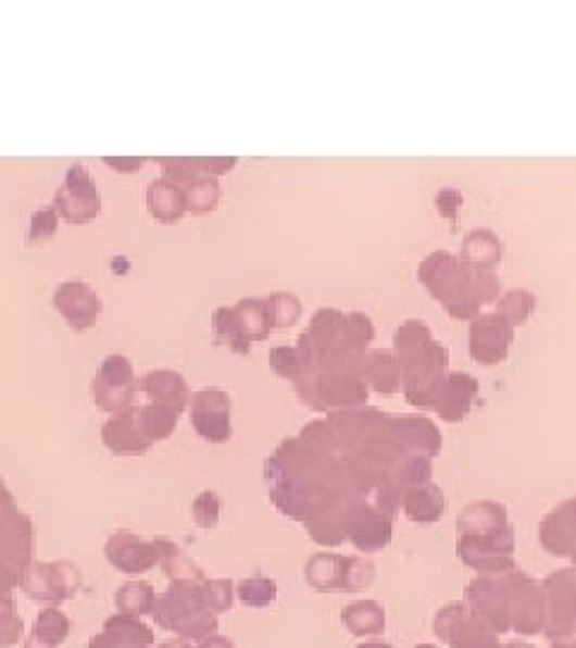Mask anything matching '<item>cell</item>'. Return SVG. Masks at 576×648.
<instances>
[{"label":"cell","instance_id":"41","mask_svg":"<svg viewBox=\"0 0 576 648\" xmlns=\"http://www.w3.org/2000/svg\"><path fill=\"white\" fill-rule=\"evenodd\" d=\"M15 586H20V576L10 572L5 564H0V591H13Z\"/></svg>","mask_w":576,"mask_h":648},{"label":"cell","instance_id":"3","mask_svg":"<svg viewBox=\"0 0 576 648\" xmlns=\"http://www.w3.org/2000/svg\"><path fill=\"white\" fill-rule=\"evenodd\" d=\"M397 358L403 377V395L413 407L435 409L447 385L449 353L430 329L418 320H409L397 329Z\"/></svg>","mask_w":576,"mask_h":648},{"label":"cell","instance_id":"5","mask_svg":"<svg viewBox=\"0 0 576 648\" xmlns=\"http://www.w3.org/2000/svg\"><path fill=\"white\" fill-rule=\"evenodd\" d=\"M161 630L176 632L183 639H204L216 630V612L206 608L200 582H173L166 594L156 596L152 608Z\"/></svg>","mask_w":576,"mask_h":648},{"label":"cell","instance_id":"46","mask_svg":"<svg viewBox=\"0 0 576 648\" xmlns=\"http://www.w3.org/2000/svg\"><path fill=\"white\" fill-rule=\"evenodd\" d=\"M502 648H534L531 644H522V641H514V644H506Z\"/></svg>","mask_w":576,"mask_h":648},{"label":"cell","instance_id":"22","mask_svg":"<svg viewBox=\"0 0 576 648\" xmlns=\"http://www.w3.org/2000/svg\"><path fill=\"white\" fill-rule=\"evenodd\" d=\"M401 504H403V514H406L411 522H418V524L437 522L444 512L442 490L437 488L433 481L409 488L401 497Z\"/></svg>","mask_w":576,"mask_h":648},{"label":"cell","instance_id":"14","mask_svg":"<svg viewBox=\"0 0 576 648\" xmlns=\"http://www.w3.org/2000/svg\"><path fill=\"white\" fill-rule=\"evenodd\" d=\"M190 421L206 443H226L230 437V403L224 391L204 389L192 399Z\"/></svg>","mask_w":576,"mask_h":648},{"label":"cell","instance_id":"18","mask_svg":"<svg viewBox=\"0 0 576 648\" xmlns=\"http://www.w3.org/2000/svg\"><path fill=\"white\" fill-rule=\"evenodd\" d=\"M55 308L63 312L65 320L75 329H87L97 322L101 312V300L97 294H91L85 284L67 282L55 291Z\"/></svg>","mask_w":576,"mask_h":648},{"label":"cell","instance_id":"19","mask_svg":"<svg viewBox=\"0 0 576 648\" xmlns=\"http://www.w3.org/2000/svg\"><path fill=\"white\" fill-rule=\"evenodd\" d=\"M540 543L550 554H572L576 548V497L543 519L540 524Z\"/></svg>","mask_w":576,"mask_h":648},{"label":"cell","instance_id":"39","mask_svg":"<svg viewBox=\"0 0 576 648\" xmlns=\"http://www.w3.org/2000/svg\"><path fill=\"white\" fill-rule=\"evenodd\" d=\"M459 204H461V195L456 190H442L437 195V210H440L442 216L454 219Z\"/></svg>","mask_w":576,"mask_h":648},{"label":"cell","instance_id":"28","mask_svg":"<svg viewBox=\"0 0 576 648\" xmlns=\"http://www.w3.org/2000/svg\"><path fill=\"white\" fill-rule=\"evenodd\" d=\"M502 258V242L490 230H474L464 242V260L483 270H492Z\"/></svg>","mask_w":576,"mask_h":648},{"label":"cell","instance_id":"21","mask_svg":"<svg viewBox=\"0 0 576 648\" xmlns=\"http://www.w3.org/2000/svg\"><path fill=\"white\" fill-rule=\"evenodd\" d=\"M478 391V382L466 375V373H454L447 377V385L442 389V397L437 401L435 411L442 415L447 423H456L464 421V415L468 413L471 403H474V397Z\"/></svg>","mask_w":576,"mask_h":648},{"label":"cell","instance_id":"6","mask_svg":"<svg viewBox=\"0 0 576 648\" xmlns=\"http://www.w3.org/2000/svg\"><path fill=\"white\" fill-rule=\"evenodd\" d=\"M274 329V315L270 300H240L236 308H222L216 312L218 339L230 344L238 353H248L252 341H260Z\"/></svg>","mask_w":576,"mask_h":648},{"label":"cell","instance_id":"23","mask_svg":"<svg viewBox=\"0 0 576 648\" xmlns=\"http://www.w3.org/2000/svg\"><path fill=\"white\" fill-rule=\"evenodd\" d=\"M363 379L383 395H395L403 387L399 358L391 351H373L363 358Z\"/></svg>","mask_w":576,"mask_h":648},{"label":"cell","instance_id":"29","mask_svg":"<svg viewBox=\"0 0 576 648\" xmlns=\"http://www.w3.org/2000/svg\"><path fill=\"white\" fill-rule=\"evenodd\" d=\"M137 421L149 443H156V439H166L173 431H176L178 413L168 407H159V403H149L145 409H137Z\"/></svg>","mask_w":576,"mask_h":648},{"label":"cell","instance_id":"34","mask_svg":"<svg viewBox=\"0 0 576 648\" xmlns=\"http://www.w3.org/2000/svg\"><path fill=\"white\" fill-rule=\"evenodd\" d=\"M200 591L206 608L212 612H226L234 606V584L226 582V578H218V582H202Z\"/></svg>","mask_w":576,"mask_h":648},{"label":"cell","instance_id":"2","mask_svg":"<svg viewBox=\"0 0 576 648\" xmlns=\"http://www.w3.org/2000/svg\"><path fill=\"white\" fill-rule=\"evenodd\" d=\"M418 279L459 320L474 317L483 303H490L500 291V279L492 270H483L449 252H433L421 262Z\"/></svg>","mask_w":576,"mask_h":648},{"label":"cell","instance_id":"25","mask_svg":"<svg viewBox=\"0 0 576 648\" xmlns=\"http://www.w3.org/2000/svg\"><path fill=\"white\" fill-rule=\"evenodd\" d=\"M67 634H71V620L58 608H46L34 622L25 648H58L67 639Z\"/></svg>","mask_w":576,"mask_h":648},{"label":"cell","instance_id":"32","mask_svg":"<svg viewBox=\"0 0 576 648\" xmlns=\"http://www.w3.org/2000/svg\"><path fill=\"white\" fill-rule=\"evenodd\" d=\"M536 308V298L526 291H510L500 303H498V315H502L506 322L516 327L522 324L528 315H531Z\"/></svg>","mask_w":576,"mask_h":648},{"label":"cell","instance_id":"36","mask_svg":"<svg viewBox=\"0 0 576 648\" xmlns=\"http://www.w3.org/2000/svg\"><path fill=\"white\" fill-rule=\"evenodd\" d=\"M272 367L286 379H298L301 377V356L296 349H288V346H279V349L272 351Z\"/></svg>","mask_w":576,"mask_h":648},{"label":"cell","instance_id":"1","mask_svg":"<svg viewBox=\"0 0 576 648\" xmlns=\"http://www.w3.org/2000/svg\"><path fill=\"white\" fill-rule=\"evenodd\" d=\"M466 606L494 634L543 632L540 584L518 570L478 576L466 588Z\"/></svg>","mask_w":576,"mask_h":648},{"label":"cell","instance_id":"40","mask_svg":"<svg viewBox=\"0 0 576 648\" xmlns=\"http://www.w3.org/2000/svg\"><path fill=\"white\" fill-rule=\"evenodd\" d=\"M53 226H55V219L53 212H41L34 216V224H32V238L34 236H51L53 234Z\"/></svg>","mask_w":576,"mask_h":648},{"label":"cell","instance_id":"45","mask_svg":"<svg viewBox=\"0 0 576 648\" xmlns=\"http://www.w3.org/2000/svg\"><path fill=\"white\" fill-rule=\"evenodd\" d=\"M552 648H576V634L572 636V639H567V641H558Z\"/></svg>","mask_w":576,"mask_h":648},{"label":"cell","instance_id":"12","mask_svg":"<svg viewBox=\"0 0 576 648\" xmlns=\"http://www.w3.org/2000/svg\"><path fill=\"white\" fill-rule=\"evenodd\" d=\"M514 339V327L502 315H480L471 324V356L483 365L502 363Z\"/></svg>","mask_w":576,"mask_h":648},{"label":"cell","instance_id":"9","mask_svg":"<svg viewBox=\"0 0 576 648\" xmlns=\"http://www.w3.org/2000/svg\"><path fill=\"white\" fill-rule=\"evenodd\" d=\"M375 566L359 558L320 552L305 566V578L320 591H361L373 582Z\"/></svg>","mask_w":576,"mask_h":648},{"label":"cell","instance_id":"35","mask_svg":"<svg viewBox=\"0 0 576 648\" xmlns=\"http://www.w3.org/2000/svg\"><path fill=\"white\" fill-rule=\"evenodd\" d=\"M270 306L274 315V327H291V324L301 317V306H298V300L288 294L272 296Z\"/></svg>","mask_w":576,"mask_h":648},{"label":"cell","instance_id":"31","mask_svg":"<svg viewBox=\"0 0 576 648\" xmlns=\"http://www.w3.org/2000/svg\"><path fill=\"white\" fill-rule=\"evenodd\" d=\"M161 564H164V570L173 582H202L204 576L200 566L168 540H164V550H161Z\"/></svg>","mask_w":576,"mask_h":648},{"label":"cell","instance_id":"30","mask_svg":"<svg viewBox=\"0 0 576 648\" xmlns=\"http://www.w3.org/2000/svg\"><path fill=\"white\" fill-rule=\"evenodd\" d=\"M154 600H156L154 588L145 582L125 584L121 591L115 594V606H118V610L125 612V615H135V618L152 615Z\"/></svg>","mask_w":576,"mask_h":648},{"label":"cell","instance_id":"15","mask_svg":"<svg viewBox=\"0 0 576 648\" xmlns=\"http://www.w3.org/2000/svg\"><path fill=\"white\" fill-rule=\"evenodd\" d=\"M135 391L133 367L123 356H111L95 382V401L103 411H123Z\"/></svg>","mask_w":576,"mask_h":648},{"label":"cell","instance_id":"7","mask_svg":"<svg viewBox=\"0 0 576 648\" xmlns=\"http://www.w3.org/2000/svg\"><path fill=\"white\" fill-rule=\"evenodd\" d=\"M543 598V634L552 641H567L576 634V570H560L540 584Z\"/></svg>","mask_w":576,"mask_h":648},{"label":"cell","instance_id":"27","mask_svg":"<svg viewBox=\"0 0 576 648\" xmlns=\"http://www.w3.org/2000/svg\"><path fill=\"white\" fill-rule=\"evenodd\" d=\"M341 622L355 636L379 634L385 630V610L375 600H359V603L343 608Z\"/></svg>","mask_w":576,"mask_h":648},{"label":"cell","instance_id":"17","mask_svg":"<svg viewBox=\"0 0 576 648\" xmlns=\"http://www.w3.org/2000/svg\"><path fill=\"white\" fill-rule=\"evenodd\" d=\"M154 641V632L140 618L118 612L103 624V632L89 641V648H147Z\"/></svg>","mask_w":576,"mask_h":648},{"label":"cell","instance_id":"11","mask_svg":"<svg viewBox=\"0 0 576 648\" xmlns=\"http://www.w3.org/2000/svg\"><path fill=\"white\" fill-rule=\"evenodd\" d=\"M20 588L34 600L43 603H61L73 598L79 588V570L67 562H41L32 564L22 576Z\"/></svg>","mask_w":576,"mask_h":648},{"label":"cell","instance_id":"43","mask_svg":"<svg viewBox=\"0 0 576 648\" xmlns=\"http://www.w3.org/2000/svg\"><path fill=\"white\" fill-rule=\"evenodd\" d=\"M15 610V598L10 591H0V612Z\"/></svg>","mask_w":576,"mask_h":648},{"label":"cell","instance_id":"48","mask_svg":"<svg viewBox=\"0 0 576 648\" xmlns=\"http://www.w3.org/2000/svg\"><path fill=\"white\" fill-rule=\"evenodd\" d=\"M572 558H574V564H576V548L572 550Z\"/></svg>","mask_w":576,"mask_h":648},{"label":"cell","instance_id":"20","mask_svg":"<svg viewBox=\"0 0 576 648\" xmlns=\"http://www.w3.org/2000/svg\"><path fill=\"white\" fill-rule=\"evenodd\" d=\"M103 445H107L115 454H142L149 449V439L145 437L140 421H137V409L121 411L118 415L103 425L101 431Z\"/></svg>","mask_w":576,"mask_h":648},{"label":"cell","instance_id":"13","mask_svg":"<svg viewBox=\"0 0 576 648\" xmlns=\"http://www.w3.org/2000/svg\"><path fill=\"white\" fill-rule=\"evenodd\" d=\"M164 540H142L133 534H115L107 543L109 562L125 574H142L161 562Z\"/></svg>","mask_w":576,"mask_h":648},{"label":"cell","instance_id":"26","mask_svg":"<svg viewBox=\"0 0 576 648\" xmlns=\"http://www.w3.org/2000/svg\"><path fill=\"white\" fill-rule=\"evenodd\" d=\"M147 202H149V212H152L156 219H161V222H176V219L188 210L183 188H178V185H173L168 180H156L149 185Z\"/></svg>","mask_w":576,"mask_h":648},{"label":"cell","instance_id":"10","mask_svg":"<svg viewBox=\"0 0 576 648\" xmlns=\"http://www.w3.org/2000/svg\"><path fill=\"white\" fill-rule=\"evenodd\" d=\"M435 634L452 648H502L494 632L464 603H449L437 612Z\"/></svg>","mask_w":576,"mask_h":648},{"label":"cell","instance_id":"33","mask_svg":"<svg viewBox=\"0 0 576 648\" xmlns=\"http://www.w3.org/2000/svg\"><path fill=\"white\" fill-rule=\"evenodd\" d=\"M238 598L250 608H264L276 598V584L272 578H262V576L248 578V582L238 586Z\"/></svg>","mask_w":576,"mask_h":648},{"label":"cell","instance_id":"24","mask_svg":"<svg viewBox=\"0 0 576 648\" xmlns=\"http://www.w3.org/2000/svg\"><path fill=\"white\" fill-rule=\"evenodd\" d=\"M142 389L147 391V397L152 399V403L168 407L176 413H180L183 407L188 403L186 382H183V377L176 373H166V370L147 375L142 382Z\"/></svg>","mask_w":576,"mask_h":648},{"label":"cell","instance_id":"44","mask_svg":"<svg viewBox=\"0 0 576 648\" xmlns=\"http://www.w3.org/2000/svg\"><path fill=\"white\" fill-rule=\"evenodd\" d=\"M161 648H192L188 641H183V639H176V641H166V644H161Z\"/></svg>","mask_w":576,"mask_h":648},{"label":"cell","instance_id":"37","mask_svg":"<svg viewBox=\"0 0 576 648\" xmlns=\"http://www.w3.org/2000/svg\"><path fill=\"white\" fill-rule=\"evenodd\" d=\"M195 522L204 528H212L218 519V497L216 493H202L198 500L192 502Z\"/></svg>","mask_w":576,"mask_h":648},{"label":"cell","instance_id":"42","mask_svg":"<svg viewBox=\"0 0 576 648\" xmlns=\"http://www.w3.org/2000/svg\"><path fill=\"white\" fill-rule=\"evenodd\" d=\"M198 648H236V644L222 634H212V636H204Z\"/></svg>","mask_w":576,"mask_h":648},{"label":"cell","instance_id":"47","mask_svg":"<svg viewBox=\"0 0 576 648\" xmlns=\"http://www.w3.org/2000/svg\"><path fill=\"white\" fill-rule=\"evenodd\" d=\"M416 648H435V646H430V644H423V646H416Z\"/></svg>","mask_w":576,"mask_h":648},{"label":"cell","instance_id":"4","mask_svg":"<svg viewBox=\"0 0 576 648\" xmlns=\"http://www.w3.org/2000/svg\"><path fill=\"white\" fill-rule=\"evenodd\" d=\"M459 558L483 576L514 572V536L506 509L498 502H474L459 514Z\"/></svg>","mask_w":576,"mask_h":648},{"label":"cell","instance_id":"16","mask_svg":"<svg viewBox=\"0 0 576 648\" xmlns=\"http://www.w3.org/2000/svg\"><path fill=\"white\" fill-rule=\"evenodd\" d=\"M58 210L63 212L67 222L85 224L99 212V192L91 183L85 166H73L65 176L61 192L55 198Z\"/></svg>","mask_w":576,"mask_h":648},{"label":"cell","instance_id":"8","mask_svg":"<svg viewBox=\"0 0 576 648\" xmlns=\"http://www.w3.org/2000/svg\"><path fill=\"white\" fill-rule=\"evenodd\" d=\"M32 524L20 514L13 495L0 478V564L20 576L32 566Z\"/></svg>","mask_w":576,"mask_h":648},{"label":"cell","instance_id":"38","mask_svg":"<svg viewBox=\"0 0 576 648\" xmlns=\"http://www.w3.org/2000/svg\"><path fill=\"white\" fill-rule=\"evenodd\" d=\"M22 630L25 624L15 610L0 612V648H13L22 639Z\"/></svg>","mask_w":576,"mask_h":648}]
</instances>
